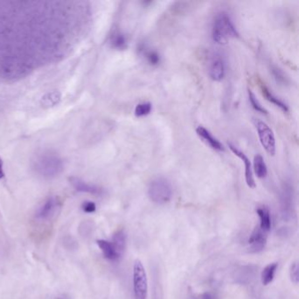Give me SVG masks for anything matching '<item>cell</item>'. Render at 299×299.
Instances as JSON below:
<instances>
[{
    "instance_id": "obj_27",
    "label": "cell",
    "mask_w": 299,
    "mask_h": 299,
    "mask_svg": "<svg viewBox=\"0 0 299 299\" xmlns=\"http://www.w3.org/2000/svg\"><path fill=\"white\" fill-rule=\"evenodd\" d=\"M4 175H5V174H4V164H3V161L0 157V180L4 178Z\"/></svg>"
},
{
    "instance_id": "obj_6",
    "label": "cell",
    "mask_w": 299,
    "mask_h": 299,
    "mask_svg": "<svg viewBox=\"0 0 299 299\" xmlns=\"http://www.w3.org/2000/svg\"><path fill=\"white\" fill-rule=\"evenodd\" d=\"M255 126L256 128L258 137L261 146L269 156L276 154V138L272 129L267 123L260 120H255Z\"/></svg>"
},
{
    "instance_id": "obj_4",
    "label": "cell",
    "mask_w": 299,
    "mask_h": 299,
    "mask_svg": "<svg viewBox=\"0 0 299 299\" xmlns=\"http://www.w3.org/2000/svg\"><path fill=\"white\" fill-rule=\"evenodd\" d=\"M148 197L153 202L163 205L171 201L173 194L172 186L168 179L159 176L153 179L148 186Z\"/></svg>"
},
{
    "instance_id": "obj_10",
    "label": "cell",
    "mask_w": 299,
    "mask_h": 299,
    "mask_svg": "<svg viewBox=\"0 0 299 299\" xmlns=\"http://www.w3.org/2000/svg\"><path fill=\"white\" fill-rule=\"evenodd\" d=\"M225 63L223 59L215 54L211 60L209 64V76L214 81L220 82L225 77Z\"/></svg>"
},
{
    "instance_id": "obj_3",
    "label": "cell",
    "mask_w": 299,
    "mask_h": 299,
    "mask_svg": "<svg viewBox=\"0 0 299 299\" xmlns=\"http://www.w3.org/2000/svg\"><path fill=\"white\" fill-rule=\"evenodd\" d=\"M238 36L237 29L229 14L225 12L217 13L212 27V37L214 42L217 44H226Z\"/></svg>"
},
{
    "instance_id": "obj_26",
    "label": "cell",
    "mask_w": 299,
    "mask_h": 299,
    "mask_svg": "<svg viewBox=\"0 0 299 299\" xmlns=\"http://www.w3.org/2000/svg\"><path fill=\"white\" fill-rule=\"evenodd\" d=\"M200 299H218L217 296L213 292H206L200 296Z\"/></svg>"
},
{
    "instance_id": "obj_8",
    "label": "cell",
    "mask_w": 299,
    "mask_h": 299,
    "mask_svg": "<svg viewBox=\"0 0 299 299\" xmlns=\"http://www.w3.org/2000/svg\"><path fill=\"white\" fill-rule=\"evenodd\" d=\"M58 206V198L50 197V198H47L42 206H40L39 209L36 212L35 217L41 221L48 220L54 216Z\"/></svg>"
},
{
    "instance_id": "obj_7",
    "label": "cell",
    "mask_w": 299,
    "mask_h": 299,
    "mask_svg": "<svg viewBox=\"0 0 299 299\" xmlns=\"http://www.w3.org/2000/svg\"><path fill=\"white\" fill-rule=\"evenodd\" d=\"M228 147H229L231 151L233 152L235 156H238L240 159L242 161V163L245 165V180L246 183L248 184L249 188H256V182L253 175L252 163L249 159V157L245 155L244 152L240 150L237 147H235L233 144L228 142Z\"/></svg>"
},
{
    "instance_id": "obj_15",
    "label": "cell",
    "mask_w": 299,
    "mask_h": 299,
    "mask_svg": "<svg viewBox=\"0 0 299 299\" xmlns=\"http://www.w3.org/2000/svg\"><path fill=\"white\" fill-rule=\"evenodd\" d=\"M256 213L259 217H260V222L259 227L263 232L268 233L270 228H271V217H270L269 211H268L267 207L262 206V207L257 208Z\"/></svg>"
},
{
    "instance_id": "obj_9",
    "label": "cell",
    "mask_w": 299,
    "mask_h": 299,
    "mask_svg": "<svg viewBox=\"0 0 299 299\" xmlns=\"http://www.w3.org/2000/svg\"><path fill=\"white\" fill-rule=\"evenodd\" d=\"M267 242V233L263 232L259 226H256L249 238V244L250 252L259 253L264 249Z\"/></svg>"
},
{
    "instance_id": "obj_2",
    "label": "cell",
    "mask_w": 299,
    "mask_h": 299,
    "mask_svg": "<svg viewBox=\"0 0 299 299\" xmlns=\"http://www.w3.org/2000/svg\"><path fill=\"white\" fill-rule=\"evenodd\" d=\"M32 170L37 176L49 180L62 174L64 170V163L56 152L43 150L34 157L32 161Z\"/></svg>"
},
{
    "instance_id": "obj_22",
    "label": "cell",
    "mask_w": 299,
    "mask_h": 299,
    "mask_svg": "<svg viewBox=\"0 0 299 299\" xmlns=\"http://www.w3.org/2000/svg\"><path fill=\"white\" fill-rule=\"evenodd\" d=\"M249 101L251 103L253 108L257 111L258 113H262V114H265V115L268 114V111L261 105L259 100L257 99L256 96L255 95V93L253 92L251 89H249Z\"/></svg>"
},
{
    "instance_id": "obj_20",
    "label": "cell",
    "mask_w": 299,
    "mask_h": 299,
    "mask_svg": "<svg viewBox=\"0 0 299 299\" xmlns=\"http://www.w3.org/2000/svg\"><path fill=\"white\" fill-rule=\"evenodd\" d=\"M142 51H143L145 58L150 65L156 66L159 64L161 62V57H160V54L156 50L142 48Z\"/></svg>"
},
{
    "instance_id": "obj_21",
    "label": "cell",
    "mask_w": 299,
    "mask_h": 299,
    "mask_svg": "<svg viewBox=\"0 0 299 299\" xmlns=\"http://www.w3.org/2000/svg\"><path fill=\"white\" fill-rule=\"evenodd\" d=\"M152 105L148 102H144L136 105L134 109V114L136 117L140 118V117L147 116L149 113H151Z\"/></svg>"
},
{
    "instance_id": "obj_5",
    "label": "cell",
    "mask_w": 299,
    "mask_h": 299,
    "mask_svg": "<svg viewBox=\"0 0 299 299\" xmlns=\"http://www.w3.org/2000/svg\"><path fill=\"white\" fill-rule=\"evenodd\" d=\"M133 293L135 299H147L148 297V278L143 264L140 260H136L133 265Z\"/></svg>"
},
{
    "instance_id": "obj_12",
    "label": "cell",
    "mask_w": 299,
    "mask_h": 299,
    "mask_svg": "<svg viewBox=\"0 0 299 299\" xmlns=\"http://www.w3.org/2000/svg\"><path fill=\"white\" fill-rule=\"evenodd\" d=\"M70 183L75 190H78L79 192H84V193H89V194L98 195L101 193V189L90 184V183H86L81 178H78L76 176H72L70 178Z\"/></svg>"
},
{
    "instance_id": "obj_24",
    "label": "cell",
    "mask_w": 299,
    "mask_h": 299,
    "mask_svg": "<svg viewBox=\"0 0 299 299\" xmlns=\"http://www.w3.org/2000/svg\"><path fill=\"white\" fill-rule=\"evenodd\" d=\"M290 275H291V279L292 282L295 284H299V263L297 261L293 262L291 266Z\"/></svg>"
},
{
    "instance_id": "obj_14",
    "label": "cell",
    "mask_w": 299,
    "mask_h": 299,
    "mask_svg": "<svg viewBox=\"0 0 299 299\" xmlns=\"http://www.w3.org/2000/svg\"><path fill=\"white\" fill-rule=\"evenodd\" d=\"M97 244L99 249H101L102 253L104 255L105 259L109 260H118L121 257L117 254L116 250L113 247V243L111 241H105V240H97Z\"/></svg>"
},
{
    "instance_id": "obj_13",
    "label": "cell",
    "mask_w": 299,
    "mask_h": 299,
    "mask_svg": "<svg viewBox=\"0 0 299 299\" xmlns=\"http://www.w3.org/2000/svg\"><path fill=\"white\" fill-rule=\"evenodd\" d=\"M260 90H261L262 95L264 96L265 98L268 101L277 106L284 113H288V111H289L288 105L282 99H280L279 97H276L275 94L272 93L270 89H268V87L265 85V84H263V83H260Z\"/></svg>"
},
{
    "instance_id": "obj_18",
    "label": "cell",
    "mask_w": 299,
    "mask_h": 299,
    "mask_svg": "<svg viewBox=\"0 0 299 299\" xmlns=\"http://www.w3.org/2000/svg\"><path fill=\"white\" fill-rule=\"evenodd\" d=\"M110 44L112 47L115 49L123 50L128 47V41L124 34H122L121 32H115L110 38Z\"/></svg>"
},
{
    "instance_id": "obj_17",
    "label": "cell",
    "mask_w": 299,
    "mask_h": 299,
    "mask_svg": "<svg viewBox=\"0 0 299 299\" xmlns=\"http://www.w3.org/2000/svg\"><path fill=\"white\" fill-rule=\"evenodd\" d=\"M254 171L259 178H264L268 174V168L260 155H256L254 158Z\"/></svg>"
},
{
    "instance_id": "obj_25",
    "label": "cell",
    "mask_w": 299,
    "mask_h": 299,
    "mask_svg": "<svg viewBox=\"0 0 299 299\" xmlns=\"http://www.w3.org/2000/svg\"><path fill=\"white\" fill-rule=\"evenodd\" d=\"M82 209L87 214H92L95 211H96V205L95 203L90 202V201H87L83 204L82 206Z\"/></svg>"
},
{
    "instance_id": "obj_19",
    "label": "cell",
    "mask_w": 299,
    "mask_h": 299,
    "mask_svg": "<svg viewBox=\"0 0 299 299\" xmlns=\"http://www.w3.org/2000/svg\"><path fill=\"white\" fill-rule=\"evenodd\" d=\"M277 267L278 264L276 262L270 263L265 267L264 269L261 272V283L263 285L271 284L275 277Z\"/></svg>"
},
{
    "instance_id": "obj_28",
    "label": "cell",
    "mask_w": 299,
    "mask_h": 299,
    "mask_svg": "<svg viewBox=\"0 0 299 299\" xmlns=\"http://www.w3.org/2000/svg\"><path fill=\"white\" fill-rule=\"evenodd\" d=\"M61 299V298H59V299Z\"/></svg>"
},
{
    "instance_id": "obj_16",
    "label": "cell",
    "mask_w": 299,
    "mask_h": 299,
    "mask_svg": "<svg viewBox=\"0 0 299 299\" xmlns=\"http://www.w3.org/2000/svg\"><path fill=\"white\" fill-rule=\"evenodd\" d=\"M111 242L113 243V247L116 250L117 254L119 255V256H122L125 248H126V234H125L124 231L120 230L115 233V234L113 235V241H111Z\"/></svg>"
},
{
    "instance_id": "obj_23",
    "label": "cell",
    "mask_w": 299,
    "mask_h": 299,
    "mask_svg": "<svg viewBox=\"0 0 299 299\" xmlns=\"http://www.w3.org/2000/svg\"><path fill=\"white\" fill-rule=\"evenodd\" d=\"M271 71L277 83L284 85L285 84H287V78L285 77L284 72L282 71V70H280L279 68L276 66L272 67Z\"/></svg>"
},
{
    "instance_id": "obj_1",
    "label": "cell",
    "mask_w": 299,
    "mask_h": 299,
    "mask_svg": "<svg viewBox=\"0 0 299 299\" xmlns=\"http://www.w3.org/2000/svg\"><path fill=\"white\" fill-rule=\"evenodd\" d=\"M87 1H0V83L62 61L91 23Z\"/></svg>"
},
{
    "instance_id": "obj_11",
    "label": "cell",
    "mask_w": 299,
    "mask_h": 299,
    "mask_svg": "<svg viewBox=\"0 0 299 299\" xmlns=\"http://www.w3.org/2000/svg\"><path fill=\"white\" fill-rule=\"evenodd\" d=\"M196 132H197L198 137L204 142H206L208 146H210L211 148L214 149V150H217V151H224L225 150L221 142L212 135V133L206 128H204L202 126H199L196 129Z\"/></svg>"
}]
</instances>
